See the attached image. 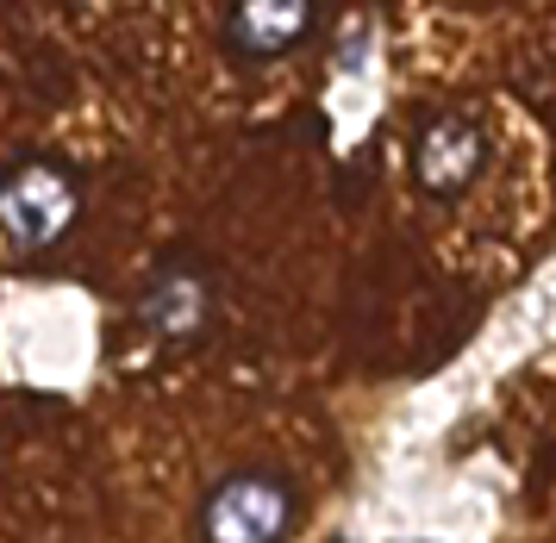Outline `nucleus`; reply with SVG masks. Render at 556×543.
Here are the masks:
<instances>
[{
	"label": "nucleus",
	"instance_id": "1",
	"mask_svg": "<svg viewBox=\"0 0 556 543\" xmlns=\"http://www.w3.org/2000/svg\"><path fill=\"white\" fill-rule=\"evenodd\" d=\"M301 519V494L294 481L276 469H231L219 475L201 500V543H288Z\"/></svg>",
	"mask_w": 556,
	"mask_h": 543
},
{
	"label": "nucleus",
	"instance_id": "2",
	"mask_svg": "<svg viewBox=\"0 0 556 543\" xmlns=\"http://www.w3.org/2000/svg\"><path fill=\"white\" fill-rule=\"evenodd\" d=\"M81 219V181L51 156H26L0 175V244L20 256L63 244Z\"/></svg>",
	"mask_w": 556,
	"mask_h": 543
},
{
	"label": "nucleus",
	"instance_id": "3",
	"mask_svg": "<svg viewBox=\"0 0 556 543\" xmlns=\"http://www.w3.org/2000/svg\"><path fill=\"white\" fill-rule=\"evenodd\" d=\"M206 325H213V275L201 263H188V256L163 263L138 294V331L163 350H181L206 338Z\"/></svg>",
	"mask_w": 556,
	"mask_h": 543
},
{
	"label": "nucleus",
	"instance_id": "4",
	"mask_svg": "<svg viewBox=\"0 0 556 543\" xmlns=\"http://www.w3.org/2000/svg\"><path fill=\"white\" fill-rule=\"evenodd\" d=\"M481 169H488V131L469 113H438L413 144V181L431 200H456Z\"/></svg>",
	"mask_w": 556,
	"mask_h": 543
},
{
	"label": "nucleus",
	"instance_id": "5",
	"mask_svg": "<svg viewBox=\"0 0 556 543\" xmlns=\"http://www.w3.org/2000/svg\"><path fill=\"white\" fill-rule=\"evenodd\" d=\"M313 25H319V7H306V0H244V7H226L219 38L244 63H276L294 45H306Z\"/></svg>",
	"mask_w": 556,
	"mask_h": 543
}]
</instances>
